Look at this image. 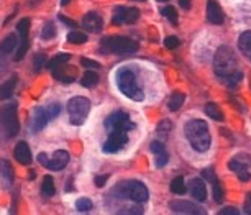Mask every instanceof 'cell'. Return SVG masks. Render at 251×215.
<instances>
[{"instance_id": "obj_29", "label": "cell", "mask_w": 251, "mask_h": 215, "mask_svg": "<svg viewBox=\"0 0 251 215\" xmlns=\"http://www.w3.org/2000/svg\"><path fill=\"white\" fill-rule=\"evenodd\" d=\"M69 59H71V56H69V54H66V53L58 54V56H54L53 59H50V61H48V64H46V68L53 71V69L59 68V66H63V64H66Z\"/></svg>"}, {"instance_id": "obj_19", "label": "cell", "mask_w": 251, "mask_h": 215, "mask_svg": "<svg viewBox=\"0 0 251 215\" xmlns=\"http://www.w3.org/2000/svg\"><path fill=\"white\" fill-rule=\"evenodd\" d=\"M191 195L196 200H199V202H203V200L207 199V186H205V182H203L202 179H199V177L192 179L191 181Z\"/></svg>"}, {"instance_id": "obj_4", "label": "cell", "mask_w": 251, "mask_h": 215, "mask_svg": "<svg viewBox=\"0 0 251 215\" xmlns=\"http://www.w3.org/2000/svg\"><path fill=\"white\" fill-rule=\"evenodd\" d=\"M138 49V43L125 36H108L100 43V51L105 54H133Z\"/></svg>"}, {"instance_id": "obj_30", "label": "cell", "mask_w": 251, "mask_h": 215, "mask_svg": "<svg viewBox=\"0 0 251 215\" xmlns=\"http://www.w3.org/2000/svg\"><path fill=\"white\" fill-rule=\"evenodd\" d=\"M212 182V186H214V199H215V202H219L222 204L225 200V191H224V186H222V182L217 179L214 181H210Z\"/></svg>"}, {"instance_id": "obj_8", "label": "cell", "mask_w": 251, "mask_h": 215, "mask_svg": "<svg viewBox=\"0 0 251 215\" xmlns=\"http://www.w3.org/2000/svg\"><path fill=\"white\" fill-rule=\"evenodd\" d=\"M38 161H40V165H43L46 169L61 171L69 163V153L64 151V149H58L53 155V158H50V160L45 153H40V155H38Z\"/></svg>"}, {"instance_id": "obj_11", "label": "cell", "mask_w": 251, "mask_h": 215, "mask_svg": "<svg viewBox=\"0 0 251 215\" xmlns=\"http://www.w3.org/2000/svg\"><path fill=\"white\" fill-rule=\"evenodd\" d=\"M250 166H251V158L248 155L245 156H236L233 158L230 163H228V167L231 171L238 176L240 181H250L251 179V174H250Z\"/></svg>"}, {"instance_id": "obj_38", "label": "cell", "mask_w": 251, "mask_h": 215, "mask_svg": "<svg viewBox=\"0 0 251 215\" xmlns=\"http://www.w3.org/2000/svg\"><path fill=\"white\" fill-rule=\"evenodd\" d=\"M179 45H181V41H179L177 36H168V38L164 40V46L169 49H176Z\"/></svg>"}, {"instance_id": "obj_2", "label": "cell", "mask_w": 251, "mask_h": 215, "mask_svg": "<svg viewBox=\"0 0 251 215\" xmlns=\"http://www.w3.org/2000/svg\"><path fill=\"white\" fill-rule=\"evenodd\" d=\"M184 133L196 151L205 153L210 148V132H208V127L203 120H189L184 127Z\"/></svg>"}, {"instance_id": "obj_39", "label": "cell", "mask_w": 251, "mask_h": 215, "mask_svg": "<svg viewBox=\"0 0 251 215\" xmlns=\"http://www.w3.org/2000/svg\"><path fill=\"white\" fill-rule=\"evenodd\" d=\"M46 110H48V115H50V119L53 120L54 117H58L61 114V105L59 104H50L48 107H46Z\"/></svg>"}, {"instance_id": "obj_35", "label": "cell", "mask_w": 251, "mask_h": 215, "mask_svg": "<svg viewBox=\"0 0 251 215\" xmlns=\"http://www.w3.org/2000/svg\"><path fill=\"white\" fill-rule=\"evenodd\" d=\"M68 41L69 43H74V45H82L87 41V36L84 33H80V31H71L68 35Z\"/></svg>"}, {"instance_id": "obj_3", "label": "cell", "mask_w": 251, "mask_h": 215, "mask_svg": "<svg viewBox=\"0 0 251 215\" xmlns=\"http://www.w3.org/2000/svg\"><path fill=\"white\" fill-rule=\"evenodd\" d=\"M117 79V86L120 89V92L123 96H126L128 99L135 100V102H141L145 99L143 89L140 87L138 81H136L135 72L131 71L130 68H122L118 69L115 74Z\"/></svg>"}, {"instance_id": "obj_12", "label": "cell", "mask_w": 251, "mask_h": 215, "mask_svg": "<svg viewBox=\"0 0 251 215\" xmlns=\"http://www.w3.org/2000/svg\"><path fill=\"white\" fill-rule=\"evenodd\" d=\"M140 17V12L138 8H133V7H117L115 12H113V17H112V23L113 25H122V23H135L138 20Z\"/></svg>"}, {"instance_id": "obj_48", "label": "cell", "mask_w": 251, "mask_h": 215, "mask_svg": "<svg viewBox=\"0 0 251 215\" xmlns=\"http://www.w3.org/2000/svg\"><path fill=\"white\" fill-rule=\"evenodd\" d=\"M158 2H168V0H158Z\"/></svg>"}, {"instance_id": "obj_22", "label": "cell", "mask_w": 251, "mask_h": 215, "mask_svg": "<svg viewBox=\"0 0 251 215\" xmlns=\"http://www.w3.org/2000/svg\"><path fill=\"white\" fill-rule=\"evenodd\" d=\"M238 48H240L241 53L251 61V31H245V33L240 35Z\"/></svg>"}, {"instance_id": "obj_7", "label": "cell", "mask_w": 251, "mask_h": 215, "mask_svg": "<svg viewBox=\"0 0 251 215\" xmlns=\"http://www.w3.org/2000/svg\"><path fill=\"white\" fill-rule=\"evenodd\" d=\"M0 121H2V127L5 130V135L8 138L17 137L18 132H20V123H18L17 119V104H10L2 110Z\"/></svg>"}, {"instance_id": "obj_37", "label": "cell", "mask_w": 251, "mask_h": 215, "mask_svg": "<svg viewBox=\"0 0 251 215\" xmlns=\"http://www.w3.org/2000/svg\"><path fill=\"white\" fill-rule=\"evenodd\" d=\"M161 13H163L166 18H169V22H171L173 25H177V12H176V8H174V7H171V5L166 7V8L161 10Z\"/></svg>"}, {"instance_id": "obj_41", "label": "cell", "mask_w": 251, "mask_h": 215, "mask_svg": "<svg viewBox=\"0 0 251 215\" xmlns=\"http://www.w3.org/2000/svg\"><path fill=\"white\" fill-rule=\"evenodd\" d=\"M108 179V176L107 174H103V176H96V186L97 188H103L105 186V182Z\"/></svg>"}, {"instance_id": "obj_45", "label": "cell", "mask_w": 251, "mask_h": 215, "mask_svg": "<svg viewBox=\"0 0 251 215\" xmlns=\"http://www.w3.org/2000/svg\"><path fill=\"white\" fill-rule=\"evenodd\" d=\"M59 20L63 22V23H66V25L71 26V28H75V26H77V25H75V22L69 20V18H66V17H63V15H59Z\"/></svg>"}, {"instance_id": "obj_40", "label": "cell", "mask_w": 251, "mask_h": 215, "mask_svg": "<svg viewBox=\"0 0 251 215\" xmlns=\"http://www.w3.org/2000/svg\"><path fill=\"white\" fill-rule=\"evenodd\" d=\"M80 64H82L84 68H87V69H99V68H100V64H99L97 61H92V59H87V58L80 59Z\"/></svg>"}, {"instance_id": "obj_49", "label": "cell", "mask_w": 251, "mask_h": 215, "mask_svg": "<svg viewBox=\"0 0 251 215\" xmlns=\"http://www.w3.org/2000/svg\"><path fill=\"white\" fill-rule=\"evenodd\" d=\"M136 2H145V0H136Z\"/></svg>"}, {"instance_id": "obj_34", "label": "cell", "mask_w": 251, "mask_h": 215, "mask_svg": "<svg viewBox=\"0 0 251 215\" xmlns=\"http://www.w3.org/2000/svg\"><path fill=\"white\" fill-rule=\"evenodd\" d=\"M171 191L174 194H184L186 192V184H184V177L179 176L171 182Z\"/></svg>"}, {"instance_id": "obj_1", "label": "cell", "mask_w": 251, "mask_h": 215, "mask_svg": "<svg viewBox=\"0 0 251 215\" xmlns=\"http://www.w3.org/2000/svg\"><path fill=\"white\" fill-rule=\"evenodd\" d=\"M214 69L220 81L230 87H235L236 84H240L241 77H243L238 68V59H236L233 49L228 48V46H222V48L217 49L214 58Z\"/></svg>"}, {"instance_id": "obj_33", "label": "cell", "mask_w": 251, "mask_h": 215, "mask_svg": "<svg viewBox=\"0 0 251 215\" xmlns=\"http://www.w3.org/2000/svg\"><path fill=\"white\" fill-rule=\"evenodd\" d=\"M56 36V26L53 22H48L43 26V31H41V38L43 40H53Z\"/></svg>"}, {"instance_id": "obj_32", "label": "cell", "mask_w": 251, "mask_h": 215, "mask_svg": "<svg viewBox=\"0 0 251 215\" xmlns=\"http://www.w3.org/2000/svg\"><path fill=\"white\" fill-rule=\"evenodd\" d=\"M46 64H48V58H46L45 53H38L35 54V58H33V71L35 72H40L41 69H43Z\"/></svg>"}, {"instance_id": "obj_31", "label": "cell", "mask_w": 251, "mask_h": 215, "mask_svg": "<svg viewBox=\"0 0 251 215\" xmlns=\"http://www.w3.org/2000/svg\"><path fill=\"white\" fill-rule=\"evenodd\" d=\"M171 130H173V123L169 120H163L161 123L158 125V128H156V133H158V137L159 138H168L169 137V133H171Z\"/></svg>"}, {"instance_id": "obj_5", "label": "cell", "mask_w": 251, "mask_h": 215, "mask_svg": "<svg viewBox=\"0 0 251 215\" xmlns=\"http://www.w3.org/2000/svg\"><path fill=\"white\" fill-rule=\"evenodd\" d=\"M115 192H118L122 197H128L131 199L133 202L136 204H141V202H146L150 197L148 194V189L143 182H138V181H128V182H120L118 188L115 189Z\"/></svg>"}, {"instance_id": "obj_26", "label": "cell", "mask_w": 251, "mask_h": 215, "mask_svg": "<svg viewBox=\"0 0 251 215\" xmlns=\"http://www.w3.org/2000/svg\"><path fill=\"white\" fill-rule=\"evenodd\" d=\"M15 45H17V35H8L5 40L0 43V51H2L3 54H8V53H12L13 48H15Z\"/></svg>"}, {"instance_id": "obj_14", "label": "cell", "mask_w": 251, "mask_h": 215, "mask_svg": "<svg viewBox=\"0 0 251 215\" xmlns=\"http://www.w3.org/2000/svg\"><path fill=\"white\" fill-rule=\"evenodd\" d=\"M171 210L174 214H187V215H203V210L201 205H196L189 200H173L171 202Z\"/></svg>"}, {"instance_id": "obj_6", "label": "cell", "mask_w": 251, "mask_h": 215, "mask_svg": "<svg viewBox=\"0 0 251 215\" xmlns=\"http://www.w3.org/2000/svg\"><path fill=\"white\" fill-rule=\"evenodd\" d=\"M89 110H91V102L86 97H74L68 102V112L73 125H82L87 119Z\"/></svg>"}, {"instance_id": "obj_42", "label": "cell", "mask_w": 251, "mask_h": 215, "mask_svg": "<svg viewBox=\"0 0 251 215\" xmlns=\"http://www.w3.org/2000/svg\"><path fill=\"white\" fill-rule=\"evenodd\" d=\"M243 210H245V214H250V215H251V192H250L248 195H246Z\"/></svg>"}, {"instance_id": "obj_27", "label": "cell", "mask_w": 251, "mask_h": 215, "mask_svg": "<svg viewBox=\"0 0 251 215\" xmlns=\"http://www.w3.org/2000/svg\"><path fill=\"white\" fill-rule=\"evenodd\" d=\"M184 100H186V96L182 94V92H174L171 96V99H169V110L176 112L182 107Z\"/></svg>"}, {"instance_id": "obj_18", "label": "cell", "mask_w": 251, "mask_h": 215, "mask_svg": "<svg viewBox=\"0 0 251 215\" xmlns=\"http://www.w3.org/2000/svg\"><path fill=\"white\" fill-rule=\"evenodd\" d=\"M150 149L154 153V156H156V166L163 167V166L168 165L169 155H168V151H166V146H164L163 143H161V142H153V143H151Z\"/></svg>"}, {"instance_id": "obj_43", "label": "cell", "mask_w": 251, "mask_h": 215, "mask_svg": "<svg viewBox=\"0 0 251 215\" xmlns=\"http://www.w3.org/2000/svg\"><path fill=\"white\" fill-rule=\"evenodd\" d=\"M135 214V215H140V214H143V209L141 207H131L128 210H120V214Z\"/></svg>"}, {"instance_id": "obj_10", "label": "cell", "mask_w": 251, "mask_h": 215, "mask_svg": "<svg viewBox=\"0 0 251 215\" xmlns=\"http://www.w3.org/2000/svg\"><path fill=\"white\" fill-rule=\"evenodd\" d=\"M105 128H107V132H113V130H126V132H130V130L135 128V123L130 120L128 114L120 110V112L112 114L105 120Z\"/></svg>"}, {"instance_id": "obj_9", "label": "cell", "mask_w": 251, "mask_h": 215, "mask_svg": "<svg viewBox=\"0 0 251 215\" xmlns=\"http://www.w3.org/2000/svg\"><path fill=\"white\" fill-rule=\"evenodd\" d=\"M126 144H128V132L126 130H113V132H108L107 142L103 143V151L118 153Z\"/></svg>"}, {"instance_id": "obj_44", "label": "cell", "mask_w": 251, "mask_h": 215, "mask_svg": "<svg viewBox=\"0 0 251 215\" xmlns=\"http://www.w3.org/2000/svg\"><path fill=\"white\" fill-rule=\"evenodd\" d=\"M220 215H238V210L235 207H226L224 210H220Z\"/></svg>"}, {"instance_id": "obj_24", "label": "cell", "mask_w": 251, "mask_h": 215, "mask_svg": "<svg viewBox=\"0 0 251 215\" xmlns=\"http://www.w3.org/2000/svg\"><path fill=\"white\" fill-rule=\"evenodd\" d=\"M203 110H205V114L210 117L212 120H217V121H224L225 120L224 112H222L220 107L217 104H214V102H208V104L203 107Z\"/></svg>"}, {"instance_id": "obj_28", "label": "cell", "mask_w": 251, "mask_h": 215, "mask_svg": "<svg viewBox=\"0 0 251 215\" xmlns=\"http://www.w3.org/2000/svg\"><path fill=\"white\" fill-rule=\"evenodd\" d=\"M41 192L46 197H51V195H54L56 189H54V181L51 176H45L43 177V184H41Z\"/></svg>"}, {"instance_id": "obj_23", "label": "cell", "mask_w": 251, "mask_h": 215, "mask_svg": "<svg viewBox=\"0 0 251 215\" xmlns=\"http://www.w3.org/2000/svg\"><path fill=\"white\" fill-rule=\"evenodd\" d=\"M15 86H17V77L15 76L3 82L2 86H0V100H7L8 97H12L13 91H15Z\"/></svg>"}, {"instance_id": "obj_17", "label": "cell", "mask_w": 251, "mask_h": 215, "mask_svg": "<svg viewBox=\"0 0 251 215\" xmlns=\"http://www.w3.org/2000/svg\"><path fill=\"white\" fill-rule=\"evenodd\" d=\"M207 18H208V22L214 23V25H220V23H224V20H225L224 10H222V7L215 2V0H208Z\"/></svg>"}, {"instance_id": "obj_46", "label": "cell", "mask_w": 251, "mask_h": 215, "mask_svg": "<svg viewBox=\"0 0 251 215\" xmlns=\"http://www.w3.org/2000/svg\"><path fill=\"white\" fill-rule=\"evenodd\" d=\"M179 5H181L184 10H189V8H191V0H179Z\"/></svg>"}, {"instance_id": "obj_13", "label": "cell", "mask_w": 251, "mask_h": 215, "mask_svg": "<svg viewBox=\"0 0 251 215\" xmlns=\"http://www.w3.org/2000/svg\"><path fill=\"white\" fill-rule=\"evenodd\" d=\"M18 33H20V48H18V53L15 56L17 61H20L22 58H25L28 48H30V41H28V31H30V18H22L20 22H18Z\"/></svg>"}, {"instance_id": "obj_20", "label": "cell", "mask_w": 251, "mask_h": 215, "mask_svg": "<svg viewBox=\"0 0 251 215\" xmlns=\"http://www.w3.org/2000/svg\"><path fill=\"white\" fill-rule=\"evenodd\" d=\"M15 158H17V161L20 163V165H25V166H28L33 161L30 146H28L25 142H20L15 146Z\"/></svg>"}, {"instance_id": "obj_15", "label": "cell", "mask_w": 251, "mask_h": 215, "mask_svg": "<svg viewBox=\"0 0 251 215\" xmlns=\"http://www.w3.org/2000/svg\"><path fill=\"white\" fill-rule=\"evenodd\" d=\"M82 26H84V30L91 31V33H99L103 26L102 17L96 12H89L87 15L82 18Z\"/></svg>"}, {"instance_id": "obj_25", "label": "cell", "mask_w": 251, "mask_h": 215, "mask_svg": "<svg viewBox=\"0 0 251 215\" xmlns=\"http://www.w3.org/2000/svg\"><path fill=\"white\" fill-rule=\"evenodd\" d=\"M80 84H82L84 87H87V89L96 87L97 84H99V76H97V72L89 71V69H87V72L84 74L82 79H80Z\"/></svg>"}, {"instance_id": "obj_36", "label": "cell", "mask_w": 251, "mask_h": 215, "mask_svg": "<svg viewBox=\"0 0 251 215\" xmlns=\"http://www.w3.org/2000/svg\"><path fill=\"white\" fill-rule=\"evenodd\" d=\"M75 207H77L79 212L86 214V212H89V210H92V200L87 199V197L77 199V202H75Z\"/></svg>"}, {"instance_id": "obj_16", "label": "cell", "mask_w": 251, "mask_h": 215, "mask_svg": "<svg viewBox=\"0 0 251 215\" xmlns=\"http://www.w3.org/2000/svg\"><path fill=\"white\" fill-rule=\"evenodd\" d=\"M51 119L48 115V110H46V107H38L35 110V115H33V121H31V130L35 133L41 132V130L45 128V125L48 123Z\"/></svg>"}, {"instance_id": "obj_47", "label": "cell", "mask_w": 251, "mask_h": 215, "mask_svg": "<svg viewBox=\"0 0 251 215\" xmlns=\"http://www.w3.org/2000/svg\"><path fill=\"white\" fill-rule=\"evenodd\" d=\"M69 0H61V5H68Z\"/></svg>"}, {"instance_id": "obj_21", "label": "cell", "mask_w": 251, "mask_h": 215, "mask_svg": "<svg viewBox=\"0 0 251 215\" xmlns=\"http://www.w3.org/2000/svg\"><path fill=\"white\" fill-rule=\"evenodd\" d=\"M0 174H2V179L7 186L12 184L13 177H15V172H13V166L10 165V161H7V160L0 161Z\"/></svg>"}]
</instances>
